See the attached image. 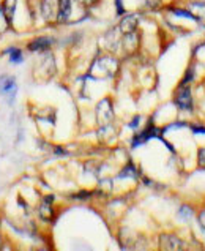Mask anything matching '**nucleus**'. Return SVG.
<instances>
[{
	"label": "nucleus",
	"mask_w": 205,
	"mask_h": 251,
	"mask_svg": "<svg viewBox=\"0 0 205 251\" xmlns=\"http://www.w3.org/2000/svg\"><path fill=\"white\" fill-rule=\"evenodd\" d=\"M59 6L60 0H43L41 2V14L46 21L59 19Z\"/></svg>",
	"instance_id": "nucleus-1"
},
{
	"label": "nucleus",
	"mask_w": 205,
	"mask_h": 251,
	"mask_svg": "<svg viewBox=\"0 0 205 251\" xmlns=\"http://www.w3.org/2000/svg\"><path fill=\"white\" fill-rule=\"evenodd\" d=\"M175 103L179 104L182 109H191L193 106V98H191V92L186 85H180V89L175 93Z\"/></svg>",
	"instance_id": "nucleus-2"
},
{
	"label": "nucleus",
	"mask_w": 205,
	"mask_h": 251,
	"mask_svg": "<svg viewBox=\"0 0 205 251\" xmlns=\"http://www.w3.org/2000/svg\"><path fill=\"white\" fill-rule=\"evenodd\" d=\"M159 243H161V248L162 250H180L183 248V242L180 239H177L175 235H161V239H159Z\"/></svg>",
	"instance_id": "nucleus-3"
},
{
	"label": "nucleus",
	"mask_w": 205,
	"mask_h": 251,
	"mask_svg": "<svg viewBox=\"0 0 205 251\" xmlns=\"http://www.w3.org/2000/svg\"><path fill=\"white\" fill-rule=\"evenodd\" d=\"M71 11H73V0H60L57 21H60V23H68L69 16H71Z\"/></svg>",
	"instance_id": "nucleus-4"
},
{
	"label": "nucleus",
	"mask_w": 205,
	"mask_h": 251,
	"mask_svg": "<svg viewBox=\"0 0 205 251\" xmlns=\"http://www.w3.org/2000/svg\"><path fill=\"white\" fill-rule=\"evenodd\" d=\"M136 27H137V16H134V14L123 18L122 23H120V28H122L123 33H133L136 30Z\"/></svg>",
	"instance_id": "nucleus-5"
},
{
	"label": "nucleus",
	"mask_w": 205,
	"mask_h": 251,
	"mask_svg": "<svg viewBox=\"0 0 205 251\" xmlns=\"http://www.w3.org/2000/svg\"><path fill=\"white\" fill-rule=\"evenodd\" d=\"M52 38L49 37H40L37 40H33L30 45H29V49L30 51H45V49H47L49 46L52 45Z\"/></svg>",
	"instance_id": "nucleus-6"
},
{
	"label": "nucleus",
	"mask_w": 205,
	"mask_h": 251,
	"mask_svg": "<svg viewBox=\"0 0 205 251\" xmlns=\"http://www.w3.org/2000/svg\"><path fill=\"white\" fill-rule=\"evenodd\" d=\"M16 2H18V0H5V2H3L2 13H3V18H6V21H8V23H11L13 14H15Z\"/></svg>",
	"instance_id": "nucleus-7"
},
{
	"label": "nucleus",
	"mask_w": 205,
	"mask_h": 251,
	"mask_svg": "<svg viewBox=\"0 0 205 251\" xmlns=\"http://www.w3.org/2000/svg\"><path fill=\"white\" fill-rule=\"evenodd\" d=\"M21 60H23V52H21L19 49L18 51L15 49V51H13V55H11V62H21Z\"/></svg>",
	"instance_id": "nucleus-8"
},
{
	"label": "nucleus",
	"mask_w": 205,
	"mask_h": 251,
	"mask_svg": "<svg viewBox=\"0 0 205 251\" xmlns=\"http://www.w3.org/2000/svg\"><path fill=\"white\" fill-rule=\"evenodd\" d=\"M98 0H77V3H81L82 6H93Z\"/></svg>",
	"instance_id": "nucleus-9"
}]
</instances>
